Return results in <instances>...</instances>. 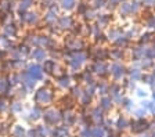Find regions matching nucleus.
<instances>
[{
	"mask_svg": "<svg viewBox=\"0 0 155 137\" xmlns=\"http://www.w3.org/2000/svg\"><path fill=\"white\" fill-rule=\"evenodd\" d=\"M35 101L38 104H42V105H47L53 101V94L51 91L47 90L46 87L39 89L38 91L35 93Z\"/></svg>",
	"mask_w": 155,
	"mask_h": 137,
	"instance_id": "obj_1",
	"label": "nucleus"
},
{
	"mask_svg": "<svg viewBox=\"0 0 155 137\" xmlns=\"http://www.w3.org/2000/svg\"><path fill=\"white\" fill-rule=\"evenodd\" d=\"M25 71L29 78L33 79V80H42L43 79V72L45 71H43V67H40L39 64H29Z\"/></svg>",
	"mask_w": 155,
	"mask_h": 137,
	"instance_id": "obj_2",
	"label": "nucleus"
},
{
	"mask_svg": "<svg viewBox=\"0 0 155 137\" xmlns=\"http://www.w3.org/2000/svg\"><path fill=\"white\" fill-rule=\"evenodd\" d=\"M43 119H45V122L47 125H57L61 122L62 116L55 109H47V111L43 112Z\"/></svg>",
	"mask_w": 155,
	"mask_h": 137,
	"instance_id": "obj_3",
	"label": "nucleus"
},
{
	"mask_svg": "<svg viewBox=\"0 0 155 137\" xmlns=\"http://www.w3.org/2000/svg\"><path fill=\"white\" fill-rule=\"evenodd\" d=\"M11 87L13 85L10 82V76H0V96H6Z\"/></svg>",
	"mask_w": 155,
	"mask_h": 137,
	"instance_id": "obj_4",
	"label": "nucleus"
},
{
	"mask_svg": "<svg viewBox=\"0 0 155 137\" xmlns=\"http://www.w3.org/2000/svg\"><path fill=\"white\" fill-rule=\"evenodd\" d=\"M84 54H82V53H78V54H75V56L71 57V60H69V65L72 67L74 69H78L81 68V65L84 62Z\"/></svg>",
	"mask_w": 155,
	"mask_h": 137,
	"instance_id": "obj_5",
	"label": "nucleus"
},
{
	"mask_svg": "<svg viewBox=\"0 0 155 137\" xmlns=\"http://www.w3.org/2000/svg\"><path fill=\"white\" fill-rule=\"evenodd\" d=\"M31 57L36 61H45L46 60V50L42 49V47H36L31 51Z\"/></svg>",
	"mask_w": 155,
	"mask_h": 137,
	"instance_id": "obj_6",
	"label": "nucleus"
},
{
	"mask_svg": "<svg viewBox=\"0 0 155 137\" xmlns=\"http://www.w3.org/2000/svg\"><path fill=\"white\" fill-rule=\"evenodd\" d=\"M40 118H43V112L39 105H35V107L31 109V112H29V119H31V121H39Z\"/></svg>",
	"mask_w": 155,
	"mask_h": 137,
	"instance_id": "obj_7",
	"label": "nucleus"
},
{
	"mask_svg": "<svg viewBox=\"0 0 155 137\" xmlns=\"http://www.w3.org/2000/svg\"><path fill=\"white\" fill-rule=\"evenodd\" d=\"M57 69L54 60H45L43 61V71L47 72V73H53V72Z\"/></svg>",
	"mask_w": 155,
	"mask_h": 137,
	"instance_id": "obj_8",
	"label": "nucleus"
},
{
	"mask_svg": "<svg viewBox=\"0 0 155 137\" xmlns=\"http://www.w3.org/2000/svg\"><path fill=\"white\" fill-rule=\"evenodd\" d=\"M11 134H13V137H26V130L21 125H15L13 132H11Z\"/></svg>",
	"mask_w": 155,
	"mask_h": 137,
	"instance_id": "obj_9",
	"label": "nucleus"
},
{
	"mask_svg": "<svg viewBox=\"0 0 155 137\" xmlns=\"http://www.w3.org/2000/svg\"><path fill=\"white\" fill-rule=\"evenodd\" d=\"M51 136H54V137H67L68 136V129L67 127H62V126H58V127H55L54 130H51Z\"/></svg>",
	"mask_w": 155,
	"mask_h": 137,
	"instance_id": "obj_10",
	"label": "nucleus"
},
{
	"mask_svg": "<svg viewBox=\"0 0 155 137\" xmlns=\"http://www.w3.org/2000/svg\"><path fill=\"white\" fill-rule=\"evenodd\" d=\"M10 108V104L7 103L6 97L4 96H0V114H4V112L8 111Z\"/></svg>",
	"mask_w": 155,
	"mask_h": 137,
	"instance_id": "obj_11",
	"label": "nucleus"
},
{
	"mask_svg": "<svg viewBox=\"0 0 155 137\" xmlns=\"http://www.w3.org/2000/svg\"><path fill=\"white\" fill-rule=\"evenodd\" d=\"M10 109H11V112H14V114H19V112H22V104L19 101H14L10 105Z\"/></svg>",
	"mask_w": 155,
	"mask_h": 137,
	"instance_id": "obj_12",
	"label": "nucleus"
},
{
	"mask_svg": "<svg viewBox=\"0 0 155 137\" xmlns=\"http://www.w3.org/2000/svg\"><path fill=\"white\" fill-rule=\"evenodd\" d=\"M57 82H58V86H61V87H68L69 86V78H68L67 75H62V76H60V78L57 79Z\"/></svg>",
	"mask_w": 155,
	"mask_h": 137,
	"instance_id": "obj_13",
	"label": "nucleus"
},
{
	"mask_svg": "<svg viewBox=\"0 0 155 137\" xmlns=\"http://www.w3.org/2000/svg\"><path fill=\"white\" fill-rule=\"evenodd\" d=\"M4 33H6L7 38H13V36H15L17 31H15V28H14V26L8 25V26H6V28H4Z\"/></svg>",
	"mask_w": 155,
	"mask_h": 137,
	"instance_id": "obj_14",
	"label": "nucleus"
},
{
	"mask_svg": "<svg viewBox=\"0 0 155 137\" xmlns=\"http://www.w3.org/2000/svg\"><path fill=\"white\" fill-rule=\"evenodd\" d=\"M112 73L116 76V78H119V76L123 73V71H122V68H120L119 64H115V65L112 67Z\"/></svg>",
	"mask_w": 155,
	"mask_h": 137,
	"instance_id": "obj_15",
	"label": "nucleus"
},
{
	"mask_svg": "<svg viewBox=\"0 0 155 137\" xmlns=\"http://www.w3.org/2000/svg\"><path fill=\"white\" fill-rule=\"evenodd\" d=\"M60 26H62V28H69V26H71V18H67V17L61 18V21H60Z\"/></svg>",
	"mask_w": 155,
	"mask_h": 137,
	"instance_id": "obj_16",
	"label": "nucleus"
},
{
	"mask_svg": "<svg viewBox=\"0 0 155 137\" xmlns=\"http://www.w3.org/2000/svg\"><path fill=\"white\" fill-rule=\"evenodd\" d=\"M75 4V0H62V7L67 10H71Z\"/></svg>",
	"mask_w": 155,
	"mask_h": 137,
	"instance_id": "obj_17",
	"label": "nucleus"
},
{
	"mask_svg": "<svg viewBox=\"0 0 155 137\" xmlns=\"http://www.w3.org/2000/svg\"><path fill=\"white\" fill-rule=\"evenodd\" d=\"M91 136L93 137H104V130L100 129V127H96L93 130V133H91Z\"/></svg>",
	"mask_w": 155,
	"mask_h": 137,
	"instance_id": "obj_18",
	"label": "nucleus"
},
{
	"mask_svg": "<svg viewBox=\"0 0 155 137\" xmlns=\"http://www.w3.org/2000/svg\"><path fill=\"white\" fill-rule=\"evenodd\" d=\"M29 6H31V0H24V2H21V6H19V10H21V11H25Z\"/></svg>",
	"mask_w": 155,
	"mask_h": 137,
	"instance_id": "obj_19",
	"label": "nucleus"
},
{
	"mask_svg": "<svg viewBox=\"0 0 155 137\" xmlns=\"http://www.w3.org/2000/svg\"><path fill=\"white\" fill-rule=\"evenodd\" d=\"M25 18H26V21H28L29 24H33V22H36V21H38V17H36V14H28Z\"/></svg>",
	"mask_w": 155,
	"mask_h": 137,
	"instance_id": "obj_20",
	"label": "nucleus"
},
{
	"mask_svg": "<svg viewBox=\"0 0 155 137\" xmlns=\"http://www.w3.org/2000/svg\"><path fill=\"white\" fill-rule=\"evenodd\" d=\"M7 56H8V51H7V50H4V49H0V62L6 61Z\"/></svg>",
	"mask_w": 155,
	"mask_h": 137,
	"instance_id": "obj_21",
	"label": "nucleus"
},
{
	"mask_svg": "<svg viewBox=\"0 0 155 137\" xmlns=\"http://www.w3.org/2000/svg\"><path fill=\"white\" fill-rule=\"evenodd\" d=\"M26 137H38V132H36V129L33 130V129H31V130L26 132Z\"/></svg>",
	"mask_w": 155,
	"mask_h": 137,
	"instance_id": "obj_22",
	"label": "nucleus"
},
{
	"mask_svg": "<svg viewBox=\"0 0 155 137\" xmlns=\"http://www.w3.org/2000/svg\"><path fill=\"white\" fill-rule=\"evenodd\" d=\"M46 21H47V22H53V21H55V15H54V13H48V14H47V17H46Z\"/></svg>",
	"mask_w": 155,
	"mask_h": 137,
	"instance_id": "obj_23",
	"label": "nucleus"
},
{
	"mask_svg": "<svg viewBox=\"0 0 155 137\" xmlns=\"http://www.w3.org/2000/svg\"><path fill=\"white\" fill-rule=\"evenodd\" d=\"M132 79H134V80H137V79H140V72L137 71V69H134V71H132Z\"/></svg>",
	"mask_w": 155,
	"mask_h": 137,
	"instance_id": "obj_24",
	"label": "nucleus"
},
{
	"mask_svg": "<svg viewBox=\"0 0 155 137\" xmlns=\"http://www.w3.org/2000/svg\"><path fill=\"white\" fill-rule=\"evenodd\" d=\"M90 136H91V133L89 132V129H84V130L81 133V137H90Z\"/></svg>",
	"mask_w": 155,
	"mask_h": 137,
	"instance_id": "obj_25",
	"label": "nucleus"
},
{
	"mask_svg": "<svg viewBox=\"0 0 155 137\" xmlns=\"http://www.w3.org/2000/svg\"><path fill=\"white\" fill-rule=\"evenodd\" d=\"M103 107L104 108H108V107H110V100H108V98H104V100H103Z\"/></svg>",
	"mask_w": 155,
	"mask_h": 137,
	"instance_id": "obj_26",
	"label": "nucleus"
},
{
	"mask_svg": "<svg viewBox=\"0 0 155 137\" xmlns=\"http://www.w3.org/2000/svg\"><path fill=\"white\" fill-rule=\"evenodd\" d=\"M118 125H119V127H126V121L125 119H119Z\"/></svg>",
	"mask_w": 155,
	"mask_h": 137,
	"instance_id": "obj_27",
	"label": "nucleus"
},
{
	"mask_svg": "<svg viewBox=\"0 0 155 137\" xmlns=\"http://www.w3.org/2000/svg\"><path fill=\"white\" fill-rule=\"evenodd\" d=\"M148 54H150V57H155V49H151V50H150Z\"/></svg>",
	"mask_w": 155,
	"mask_h": 137,
	"instance_id": "obj_28",
	"label": "nucleus"
},
{
	"mask_svg": "<svg viewBox=\"0 0 155 137\" xmlns=\"http://www.w3.org/2000/svg\"><path fill=\"white\" fill-rule=\"evenodd\" d=\"M136 114H137V116H140V118H141L143 115H145V112H143V111H137V112H136Z\"/></svg>",
	"mask_w": 155,
	"mask_h": 137,
	"instance_id": "obj_29",
	"label": "nucleus"
},
{
	"mask_svg": "<svg viewBox=\"0 0 155 137\" xmlns=\"http://www.w3.org/2000/svg\"><path fill=\"white\" fill-rule=\"evenodd\" d=\"M139 96H141V97H143V96H145V91H143V90H139Z\"/></svg>",
	"mask_w": 155,
	"mask_h": 137,
	"instance_id": "obj_30",
	"label": "nucleus"
},
{
	"mask_svg": "<svg viewBox=\"0 0 155 137\" xmlns=\"http://www.w3.org/2000/svg\"><path fill=\"white\" fill-rule=\"evenodd\" d=\"M112 2H116V0H112Z\"/></svg>",
	"mask_w": 155,
	"mask_h": 137,
	"instance_id": "obj_31",
	"label": "nucleus"
},
{
	"mask_svg": "<svg viewBox=\"0 0 155 137\" xmlns=\"http://www.w3.org/2000/svg\"><path fill=\"white\" fill-rule=\"evenodd\" d=\"M154 76H155V73H154Z\"/></svg>",
	"mask_w": 155,
	"mask_h": 137,
	"instance_id": "obj_32",
	"label": "nucleus"
}]
</instances>
